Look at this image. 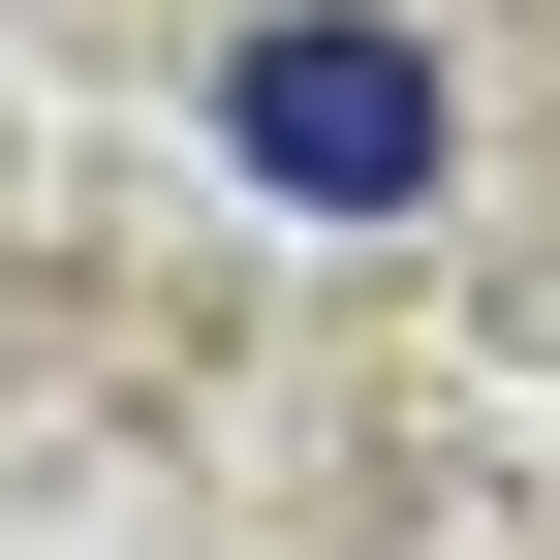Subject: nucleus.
I'll return each instance as SVG.
<instances>
[{
    "label": "nucleus",
    "mask_w": 560,
    "mask_h": 560,
    "mask_svg": "<svg viewBox=\"0 0 560 560\" xmlns=\"http://www.w3.org/2000/svg\"><path fill=\"white\" fill-rule=\"evenodd\" d=\"M219 187H280V219H405V187H436V62H405L374 0H249V32H219Z\"/></svg>",
    "instance_id": "f257e3e1"
}]
</instances>
